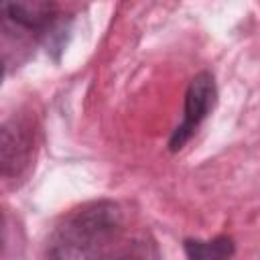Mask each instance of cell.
I'll use <instances>...</instances> for the list:
<instances>
[{
  "mask_svg": "<svg viewBox=\"0 0 260 260\" xmlns=\"http://www.w3.org/2000/svg\"><path fill=\"white\" fill-rule=\"evenodd\" d=\"M49 260H156L144 234H126L120 209L100 201L73 211L49 240Z\"/></svg>",
  "mask_w": 260,
  "mask_h": 260,
  "instance_id": "6da1fadb",
  "label": "cell"
},
{
  "mask_svg": "<svg viewBox=\"0 0 260 260\" xmlns=\"http://www.w3.org/2000/svg\"><path fill=\"white\" fill-rule=\"evenodd\" d=\"M215 81L213 75L203 71L199 75H195L187 87L185 93V116L183 122L177 126V130L173 132L171 140H169V148L171 150H179L185 146V142L193 136V132L197 130V126L205 120V116L213 110L215 106Z\"/></svg>",
  "mask_w": 260,
  "mask_h": 260,
  "instance_id": "7a4b0ae2",
  "label": "cell"
},
{
  "mask_svg": "<svg viewBox=\"0 0 260 260\" xmlns=\"http://www.w3.org/2000/svg\"><path fill=\"white\" fill-rule=\"evenodd\" d=\"M57 16V4L45 0L0 2V26L8 35H32L51 28Z\"/></svg>",
  "mask_w": 260,
  "mask_h": 260,
  "instance_id": "3957f363",
  "label": "cell"
},
{
  "mask_svg": "<svg viewBox=\"0 0 260 260\" xmlns=\"http://www.w3.org/2000/svg\"><path fill=\"white\" fill-rule=\"evenodd\" d=\"M32 130L24 120H8L0 128V175L14 177L30 160Z\"/></svg>",
  "mask_w": 260,
  "mask_h": 260,
  "instance_id": "277c9868",
  "label": "cell"
},
{
  "mask_svg": "<svg viewBox=\"0 0 260 260\" xmlns=\"http://www.w3.org/2000/svg\"><path fill=\"white\" fill-rule=\"evenodd\" d=\"M189 260H230L234 256V240L217 236L213 240H185L183 244Z\"/></svg>",
  "mask_w": 260,
  "mask_h": 260,
  "instance_id": "5b68a950",
  "label": "cell"
},
{
  "mask_svg": "<svg viewBox=\"0 0 260 260\" xmlns=\"http://www.w3.org/2000/svg\"><path fill=\"white\" fill-rule=\"evenodd\" d=\"M0 244H2V213H0Z\"/></svg>",
  "mask_w": 260,
  "mask_h": 260,
  "instance_id": "8992f818",
  "label": "cell"
},
{
  "mask_svg": "<svg viewBox=\"0 0 260 260\" xmlns=\"http://www.w3.org/2000/svg\"><path fill=\"white\" fill-rule=\"evenodd\" d=\"M2 75H4V67H2V61H0V81H2Z\"/></svg>",
  "mask_w": 260,
  "mask_h": 260,
  "instance_id": "52a82bcc",
  "label": "cell"
}]
</instances>
